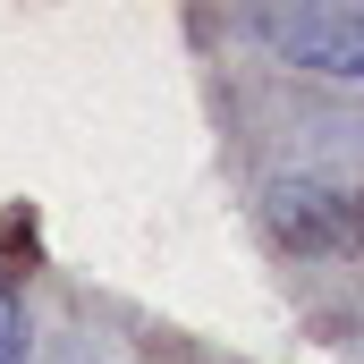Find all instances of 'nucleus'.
Masks as SVG:
<instances>
[{
	"label": "nucleus",
	"instance_id": "obj_2",
	"mask_svg": "<svg viewBox=\"0 0 364 364\" xmlns=\"http://www.w3.org/2000/svg\"><path fill=\"white\" fill-rule=\"evenodd\" d=\"M263 220L288 255H364V186H322V178H272Z\"/></svg>",
	"mask_w": 364,
	"mask_h": 364
},
{
	"label": "nucleus",
	"instance_id": "obj_3",
	"mask_svg": "<svg viewBox=\"0 0 364 364\" xmlns=\"http://www.w3.org/2000/svg\"><path fill=\"white\" fill-rule=\"evenodd\" d=\"M26 348H34V314H26L17 272L0 263V364H26Z\"/></svg>",
	"mask_w": 364,
	"mask_h": 364
},
{
	"label": "nucleus",
	"instance_id": "obj_4",
	"mask_svg": "<svg viewBox=\"0 0 364 364\" xmlns=\"http://www.w3.org/2000/svg\"><path fill=\"white\" fill-rule=\"evenodd\" d=\"M51 364H93V356H85V348H77V339H68V348H60V356H51Z\"/></svg>",
	"mask_w": 364,
	"mask_h": 364
},
{
	"label": "nucleus",
	"instance_id": "obj_1",
	"mask_svg": "<svg viewBox=\"0 0 364 364\" xmlns=\"http://www.w3.org/2000/svg\"><path fill=\"white\" fill-rule=\"evenodd\" d=\"M237 34L263 43L279 68H296V77L364 85V9H246Z\"/></svg>",
	"mask_w": 364,
	"mask_h": 364
}]
</instances>
